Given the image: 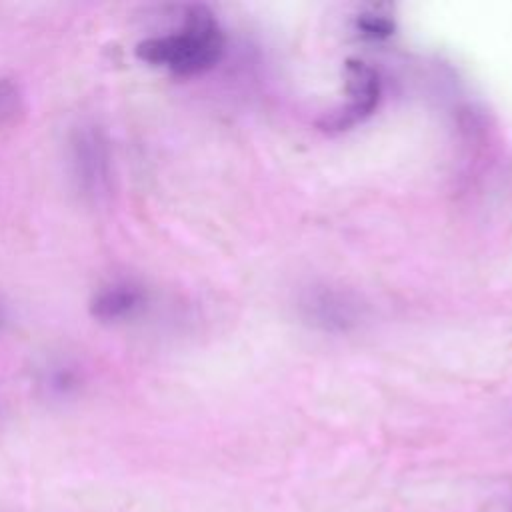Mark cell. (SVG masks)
<instances>
[{"instance_id":"obj_4","label":"cell","mask_w":512,"mask_h":512,"mask_svg":"<svg viewBox=\"0 0 512 512\" xmlns=\"http://www.w3.org/2000/svg\"><path fill=\"white\" fill-rule=\"evenodd\" d=\"M86 384V368L70 354H48L32 370V386L36 396L52 406H62L80 398Z\"/></svg>"},{"instance_id":"obj_5","label":"cell","mask_w":512,"mask_h":512,"mask_svg":"<svg viewBox=\"0 0 512 512\" xmlns=\"http://www.w3.org/2000/svg\"><path fill=\"white\" fill-rule=\"evenodd\" d=\"M344 82H346V104L326 120L328 128H336V130L350 128L362 122L366 116H370L380 102L382 82L378 72L370 64L362 60H348Z\"/></svg>"},{"instance_id":"obj_6","label":"cell","mask_w":512,"mask_h":512,"mask_svg":"<svg viewBox=\"0 0 512 512\" xmlns=\"http://www.w3.org/2000/svg\"><path fill=\"white\" fill-rule=\"evenodd\" d=\"M24 112V90L12 76H0V126L16 122Z\"/></svg>"},{"instance_id":"obj_2","label":"cell","mask_w":512,"mask_h":512,"mask_svg":"<svg viewBox=\"0 0 512 512\" xmlns=\"http://www.w3.org/2000/svg\"><path fill=\"white\" fill-rule=\"evenodd\" d=\"M64 164L74 192L86 204H104L116 182V156L108 130L98 120H78L66 134Z\"/></svg>"},{"instance_id":"obj_3","label":"cell","mask_w":512,"mask_h":512,"mask_svg":"<svg viewBox=\"0 0 512 512\" xmlns=\"http://www.w3.org/2000/svg\"><path fill=\"white\" fill-rule=\"evenodd\" d=\"M150 302V288L142 280L134 276H116L94 288L88 300V312L104 326H124L140 318Z\"/></svg>"},{"instance_id":"obj_1","label":"cell","mask_w":512,"mask_h":512,"mask_svg":"<svg viewBox=\"0 0 512 512\" xmlns=\"http://www.w3.org/2000/svg\"><path fill=\"white\" fill-rule=\"evenodd\" d=\"M224 50V30L206 6L184 8L176 26L144 36L134 46L138 60L176 76L208 72L222 60Z\"/></svg>"},{"instance_id":"obj_7","label":"cell","mask_w":512,"mask_h":512,"mask_svg":"<svg viewBox=\"0 0 512 512\" xmlns=\"http://www.w3.org/2000/svg\"><path fill=\"white\" fill-rule=\"evenodd\" d=\"M358 28L370 38H382L392 32V20L380 14H362L358 18Z\"/></svg>"},{"instance_id":"obj_8","label":"cell","mask_w":512,"mask_h":512,"mask_svg":"<svg viewBox=\"0 0 512 512\" xmlns=\"http://www.w3.org/2000/svg\"><path fill=\"white\" fill-rule=\"evenodd\" d=\"M8 320H10V314H8V306H6V302L0 298V332L6 328Z\"/></svg>"}]
</instances>
